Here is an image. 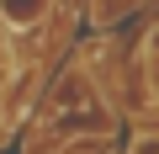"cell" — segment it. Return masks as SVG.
I'll use <instances>...</instances> for the list:
<instances>
[{"instance_id":"1","label":"cell","mask_w":159,"mask_h":154,"mask_svg":"<svg viewBox=\"0 0 159 154\" xmlns=\"http://www.w3.org/2000/svg\"><path fill=\"white\" fill-rule=\"evenodd\" d=\"M48 11H53V0H0V21H6L11 32H32V27H43Z\"/></svg>"},{"instance_id":"2","label":"cell","mask_w":159,"mask_h":154,"mask_svg":"<svg viewBox=\"0 0 159 154\" xmlns=\"http://www.w3.org/2000/svg\"><path fill=\"white\" fill-rule=\"evenodd\" d=\"M58 154H111L106 143H69V149H58Z\"/></svg>"}]
</instances>
